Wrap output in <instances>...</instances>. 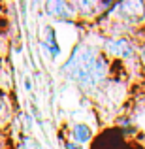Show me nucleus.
Wrapping results in <instances>:
<instances>
[{"instance_id": "1", "label": "nucleus", "mask_w": 145, "mask_h": 149, "mask_svg": "<svg viewBox=\"0 0 145 149\" xmlns=\"http://www.w3.org/2000/svg\"><path fill=\"white\" fill-rule=\"evenodd\" d=\"M60 72L83 93L94 96L111 79L113 62L100 51L98 44L81 40L72 47L68 58L62 62Z\"/></svg>"}, {"instance_id": "2", "label": "nucleus", "mask_w": 145, "mask_h": 149, "mask_svg": "<svg viewBox=\"0 0 145 149\" xmlns=\"http://www.w3.org/2000/svg\"><path fill=\"white\" fill-rule=\"evenodd\" d=\"M139 44L134 36H115V38H100V51L111 62H132L138 61Z\"/></svg>"}, {"instance_id": "3", "label": "nucleus", "mask_w": 145, "mask_h": 149, "mask_svg": "<svg viewBox=\"0 0 145 149\" xmlns=\"http://www.w3.org/2000/svg\"><path fill=\"white\" fill-rule=\"evenodd\" d=\"M105 17L111 21H119L130 29H138L145 25V2L138 0H128V2H117L111 4Z\"/></svg>"}, {"instance_id": "4", "label": "nucleus", "mask_w": 145, "mask_h": 149, "mask_svg": "<svg viewBox=\"0 0 145 149\" xmlns=\"http://www.w3.org/2000/svg\"><path fill=\"white\" fill-rule=\"evenodd\" d=\"M76 10V17L81 23H98L102 17H105L108 10L113 2H91V0H79L72 2Z\"/></svg>"}, {"instance_id": "5", "label": "nucleus", "mask_w": 145, "mask_h": 149, "mask_svg": "<svg viewBox=\"0 0 145 149\" xmlns=\"http://www.w3.org/2000/svg\"><path fill=\"white\" fill-rule=\"evenodd\" d=\"M45 15L51 17L55 23H74L76 21V10H74L72 2H64V0H49V2L42 4Z\"/></svg>"}, {"instance_id": "6", "label": "nucleus", "mask_w": 145, "mask_h": 149, "mask_svg": "<svg viewBox=\"0 0 145 149\" xmlns=\"http://www.w3.org/2000/svg\"><path fill=\"white\" fill-rule=\"evenodd\" d=\"M40 47L53 62L60 58L62 47H60V42L57 40V30H55L53 26H45L44 29V34H42V38H40Z\"/></svg>"}, {"instance_id": "7", "label": "nucleus", "mask_w": 145, "mask_h": 149, "mask_svg": "<svg viewBox=\"0 0 145 149\" xmlns=\"http://www.w3.org/2000/svg\"><path fill=\"white\" fill-rule=\"evenodd\" d=\"M94 138V132H92L91 125L89 123H72L66 127V136L64 140H70V142H76L79 146L87 147L89 143Z\"/></svg>"}, {"instance_id": "8", "label": "nucleus", "mask_w": 145, "mask_h": 149, "mask_svg": "<svg viewBox=\"0 0 145 149\" xmlns=\"http://www.w3.org/2000/svg\"><path fill=\"white\" fill-rule=\"evenodd\" d=\"M21 127L25 132H30V128H32V115L30 113H23L21 115Z\"/></svg>"}, {"instance_id": "9", "label": "nucleus", "mask_w": 145, "mask_h": 149, "mask_svg": "<svg viewBox=\"0 0 145 149\" xmlns=\"http://www.w3.org/2000/svg\"><path fill=\"white\" fill-rule=\"evenodd\" d=\"M138 62H139V68L145 74V42H142L138 47Z\"/></svg>"}, {"instance_id": "10", "label": "nucleus", "mask_w": 145, "mask_h": 149, "mask_svg": "<svg viewBox=\"0 0 145 149\" xmlns=\"http://www.w3.org/2000/svg\"><path fill=\"white\" fill-rule=\"evenodd\" d=\"M62 149H87V147H85V146H79V143H76V142H70V140H64Z\"/></svg>"}, {"instance_id": "11", "label": "nucleus", "mask_w": 145, "mask_h": 149, "mask_svg": "<svg viewBox=\"0 0 145 149\" xmlns=\"http://www.w3.org/2000/svg\"><path fill=\"white\" fill-rule=\"evenodd\" d=\"M23 85H25L26 91H32V81H30V77H25V79H23Z\"/></svg>"}, {"instance_id": "12", "label": "nucleus", "mask_w": 145, "mask_h": 149, "mask_svg": "<svg viewBox=\"0 0 145 149\" xmlns=\"http://www.w3.org/2000/svg\"><path fill=\"white\" fill-rule=\"evenodd\" d=\"M142 128H143V132H145V111L142 113Z\"/></svg>"}]
</instances>
